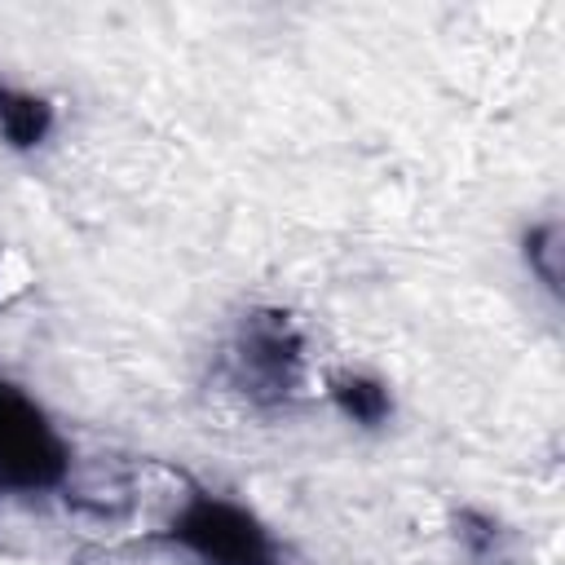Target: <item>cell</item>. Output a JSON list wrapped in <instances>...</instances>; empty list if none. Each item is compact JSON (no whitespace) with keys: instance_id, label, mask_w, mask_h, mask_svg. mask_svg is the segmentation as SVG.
I'll list each match as a JSON object with an SVG mask.
<instances>
[{"instance_id":"7","label":"cell","mask_w":565,"mask_h":565,"mask_svg":"<svg viewBox=\"0 0 565 565\" xmlns=\"http://www.w3.org/2000/svg\"><path fill=\"white\" fill-rule=\"evenodd\" d=\"M561 243H565V238H561V221H556V216L534 221V225L521 234V260H525L530 278H534L552 300H561V256H565Z\"/></svg>"},{"instance_id":"4","label":"cell","mask_w":565,"mask_h":565,"mask_svg":"<svg viewBox=\"0 0 565 565\" xmlns=\"http://www.w3.org/2000/svg\"><path fill=\"white\" fill-rule=\"evenodd\" d=\"M327 402L358 428H384L393 419V393L371 371H327Z\"/></svg>"},{"instance_id":"2","label":"cell","mask_w":565,"mask_h":565,"mask_svg":"<svg viewBox=\"0 0 565 565\" xmlns=\"http://www.w3.org/2000/svg\"><path fill=\"white\" fill-rule=\"evenodd\" d=\"M71 468V446L44 406L13 380H0V490L53 494L66 486Z\"/></svg>"},{"instance_id":"3","label":"cell","mask_w":565,"mask_h":565,"mask_svg":"<svg viewBox=\"0 0 565 565\" xmlns=\"http://www.w3.org/2000/svg\"><path fill=\"white\" fill-rule=\"evenodd\" d=\"M159 539L190 552L203 565H282L269 530L247 508L207 490H190Z\"/></svg>"},{"instance_id":"6","label":"cell","mask_w":565,"mask_h":565,"mask_svg":"<svg viewBox=\"0 0 565 565\" xmlns=\"http://www.w3.org/2000/svg\"><path fill=\"white\" fill-rule=\"evenodd\" d=\"M450 534L468 565H512V530L486 508H455Z\"/></svg>"},{"instance_id":"5","label":"cell","mask_w":565,"mask_h":565,"mask_svg":"<svg viewBox=\"0 0 565 565\" xmlns=\"http://www.w3.org/2000/svg\"><path fill=\"white\" fill-rule=\"evenodd\" d=\"M57 124V110L44 93H31V88H13L0 79V141L9 150H35L49 141Z\"/></svg>"},{"instance_id":"1","label":"cell","mask_w":565,"mask_h":565,"mask_svg":"<svg viewBox=\"0 0 565 565\" xmlns=\"http://www.w3.org/2000/svg\"><path fill=\"white\" fill-rule=\"evenodd\" d=\"M309 371V344L300 322L278 305H252L216 362V375L230 393H238L256 411H287Z\"/></svg>"}]
</instances>
